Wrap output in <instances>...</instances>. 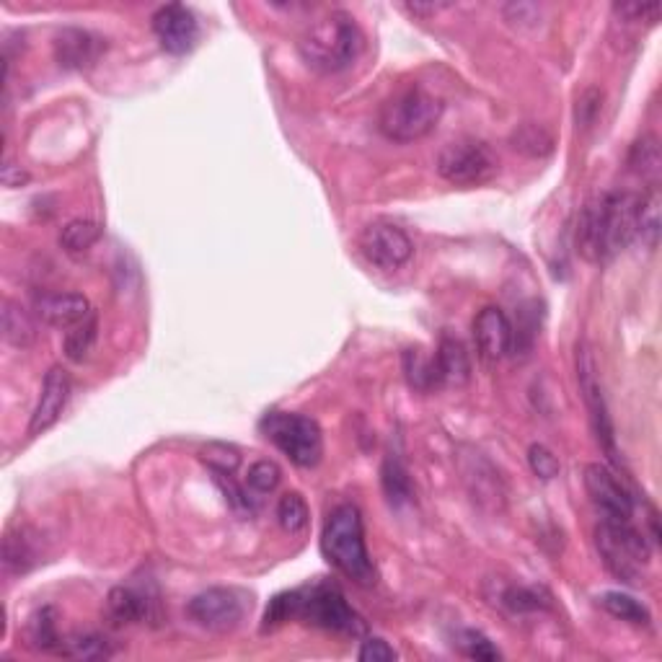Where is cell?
<instances>
[{"mask_svg": "<svg viewBox=\"0 0 662 662\" xmlns=\"http://www.w3.org/2000/svg\"><path fill=\"white\" fill-rule=\"evenodd\" d=\"M577 381H580L582 399L588 404L595 440H598L603 453H606L613 463H621L619 448H616V432H613V419L611 414H608L606 396H603L598 368H595L593 352L588 350V344H577Z\"/></svg>", "mask_w": 662, "mask_h": 662, "instance_id": "9c48e42d", "label": "cell"}, {"mask_svg": "<svg viewBox=\"0 0 662 662\" xmlns=\"http://www.w3.org/2000/svg\"><path fill=\"white\" fill-rule=\"evenodd\" d=\"M629 166L634 174L642 176L644 182H650V187H657V182H660L662 158L660 145H657V140L652 138V135H644L642 140L634 143V148H631L629 153Z\"/></svg>", "mask_w": 662, "mask_h": 662, "instance_id": "603a6c76", "label": "cell"}, {"mask_svg": "<svg viewBox=\"0 0 662 662\" xmlns=\"http://www.w3.org/2000/svg\"><path fill=\"white\" fill-rule=\"evenodd\" d=\"M308 505L298 492L282 494L280 505H277V520L288 533H300L308 525Z\"/></svg>", "mask_w": 662, "mask_h": 662, "instance_id": "4dcf8cb0", "label": "cell"}, {"mask_svg": "<svg viewBox=\"0 0 662 662\" xmlns=\"http://www.w3.org/2000/svg\"><path fill=\"white\" fill-rule=\"evenodd\" d=\"M637 238L647 249H657L660 241V189L647 187L637 200Z\"/></svg>", "mask_w": 662, "mask_h": 662, "instance_id": "44dd1931", "label": "cell"}, {"mask_svg": "<svg viewBox=\"0 0 662 662\" xmlns=\"http://www.w3.org/2000/svg\"><path fill=\"white\" fill-rule=\"evenodd\" d=\"M321 551L326 562L355 585L368 588L378 577L368 546H365L363 515L355 505H339L331 510L324 523V533H321Z\"/></svg>", "mask_w": 662, "mask_h": 662, "instance_id": "277c9868", "label": "cell"}, {"mask_svg": "<svg viewBox=\"0 0 662 662\" xmlns=\"http://www.w3.org/2000/svg\"><path fill=\"white\" fill-rule=\"evenodd\" d=\"M502 603L515 613H533L551 608V598L538 588H510L502 595Z\"/></svg>", "mask_w": 662, "mask_h": 662, "instance_id": "1f68e13d", "label": "cell"}, {"mask_svg": "<svg viewBox=\"0 0 662 662\" xmlns=\"http://www.w3.org/2000/svg\"><path fill=\"white\" fill-rule=\"evenodd\" d=\"M96 337H99V316L91 313L88 319H83L81 324H75L73 329H68V334H65V357L73 360V363H83V360L91 355V350H94Z\"/></svg>", "mask_w": 662, "mask_h": 662, "instance_id": "cb8c5ba5", "label": "cell"}, {"mask_svg": "<svg viewBox=\"0 0 662 662\" xmlns=\"http://www.w3.org/2000/svg\"><path fill=\"white\" fill-rule=\"evenodd\" d=\"M513 145L528 156H546L554 148V140L541 125H523L513 135Z\"/></svg>", "mask_w": 662, "mask_h": 662, "instance_id": "d6a6232c", "label": "cell"}, {"mask_svg": "<svg viewBox=\"0 0 662 662\" xmlns=\"http://www.w3.org/2000/svg\"><path fill=\"white\" fill-rule=\"evenodd\" d=\"M207 461V466H210V471H228V474H233L238 466V456L236 450L225 448V445H210V448L205 450V456H202Z\"/></svg>", "mask_w": 662, "mask_h": 662, "instance_id": "74e56055", "label": "cell"}, {"mask_svg": "<svg viewBox=\"0 0 662 662\" xmlns=\"http://www.w3.org/2000/svg\"><path fill=\"white\" fill-rule=\"evenodd\" d=\"M293 619L334 631V634H347V637H360L365 631V621L352 611L342 590L326 582L277 595L264 613V629Z\"/></svg>", "mask_w": 662, "mask_h": 662, "instance_id": "7a4b0ae2", "label": "cell"}, {"mask_svg": "<svg viewBox=\"0 0 662 662\" xmlns=\"http://www.w3.org/2000/svg\"><path fill=\"white\" fill-rule=\"evenodd\" d=\"M3 337L13 347H29L37 339V321L26 308H21L19 303L6 300L3 303Z\"/></svg>", "mask_w": 662, "mask_h": 662, "instance_id": "ffe728a7", "label": "cell"}, {"mask_svg": "<svg viewBox=\"0 0 662 662\" xmlns=\"http://www.w3.org/2000/svg\"><path fill=\"white\" fill-rule=\"evenodd\" d=\"M401 8H404L406 13H412V16H432V13H438L450 6H445V3H406V6Z\"/></svg>", "mask_w": 662, "mask_h": 662, "instance_id": "60d3db41", "label": "cell"}, {"mask_svg": "<svg viewBox=\"0 0 662 662\" xmlns=\"http://www.w3.org/2000/svg\"><path fill=\"white\" fill-rule=\"evenodd\" d=\"M613 11L626 21H647V24H655V21L660 19L662 6L660 3H616Z\"/></svg>", "mask_w": 662, "mask_h": 662, "instance_id": "8d00e7d4", "label": "cell"}, {"mask_svg": "<svg viewBox=\"0 0 662 662\" xmlns=\"http://www.w3.org/2000/svg\"><path fill=\"white\" fill-rule=\"evenodd\" d=\"M528 463H531L533 474L541 476V479H554V476H559V458H556L546 445H531V450H528Z\"/></svg>", "mask_w": 662, "mask_h": 662, "instance_id": "d590c367", "label": "cell"}, {"mask_svg": "<svg viewBox=\"0 0 662 662\" xmlns=\"http://www.w3.org/2000/svg\"><path fill=\"white\" fill-rule=\"evenodd\" d=\"M598 603L603 608H606L611 616H616V619L626 621V624H634V626H650L652 616L650 611H647V606H642L637 598H631V595L626 593H619V590H611V593H603L598 598Z\"/></svg>", "mask_w": 662, "mask_h": 662, "instance_id": "d4e9b609", "label": "cell"}, {"mask_svg": "<svg viewBox=\"0 0 662 662\" xmlns=\"http://www.w3.org/2000/svg\"><path fill=\"white\" fill-rule=\"evenodd\" d=\"M99 238H101L99 223H94V220H86V218H78V220H70L63 231H60V246H63L68 254H81V251L91 249Z\"/></svg>", "mask_w": 662, "mask_h": 662, "instance_id": "83f0119b", "label": "cell"}, {"mask_svg": "<svg viewBox=\"0 0 662 662\" xmlns=\"http://www.w3.org/2000/svg\"><path fill=\"white\" fill-rule=\"evenodd\" d=\"M474 339L479 355L487 363H497L507 352H513V324L502 308H481L474 319Z\"/></svg>", "mask_w": 662, "mask_h": 662, "instance_id": "5bb4252c", "label": "cell"}, {"mask_svg": "<svg viewBox=\"0 0 662 662\" xmlns=\"http://www.w3.org/2000/svg\"><path fill=\"white\" fill-rule=\"evenodd\" d=\"M404 375L406 381H409V386H412L414 391H422V394H430V391L443 386V381H440L438 360L425 355L422 350L404 352Z\"/></svg>", "mask_w": 662, "mask_h": 662, "instance_id": "d6986e66", "label": "cell"}, {"mask_svg": "<svg viewBox=\"0 0 662 662\" xmlns=\"http://www.w3.org/2000/svg\"><path fill=\"white\" fill-rule=\"evenodd\" d=\"M435 360H438L440 381H443V386H463V383L471 378L469 352H466V347L461 344V339L456 337L440 339Z\"/></svg>", "mask_w": 662, "mask_h": 662, "instance_id": "ac0fdd59", "label": "cell"}, {"mask_svg": "<svg viewBox=\"0 0 662 662\" xmlns=\"http://www.w3.org/2000/svg\"><path fill=\"white\" fill-rule=\"evenodd\" d=\"M107 613L117 624H138L148 619V598L132 588H114L107 598Z\"/></svg>", "mask_w": 662, "mask_h": 662, "instance_id": "7402d4cb", "label": "cell"}, {"mask_svg": "<svg viewBox=\"0 0 662 662\" xmlns=\"http://www.w3.org/2000/svg\"><path fill=\"white\" fill-rule=\"evenodd\" d=\"M264 438L272 440L277 448L300 469H313L324 456V438L316 419L293 412H267L262 417Z\"/></svg>", "mask_w": 662, "mask_h": 662, "instance_id": "52a82bcc", "label": "cell"}, {"mask_svg": "<svg viewBox=\"0 0 662 662\" xmlns=\"http://www.w3.org/2000/svg\"><path fill=\"white\" fill-rule=\"evenodd\" d=\"M585 489H588L590 500H593L595 510L603 515V520H631L634 515L631 494L626 492L619 476L611 469L600 466V463L585 466Z\"/></svg>", "mask_w": 662, "mask_h": 662, "instance_id": "7c38bea8", "label": "cell"}, {"mask_svg": "<svg viewBox=\"0 0 662 662\" xmlns=\"http://www.w3.org/2000/svg\"><path fill=\"white\" fill-rule=\"evenodd\" d=\"M365 37L347 11H331L313 21L300 37L298 50L303 63L316 73H342L363 52Z\"/></svg>", "mask_w": 662, "mask_h": 662, "instance_id": "3957f363", "label": "cell"}, {"mask_svg": "<svg viewBox=\"0 0 662 662\" xmlns=\"http://www.w3.org/2000/svg\"><path fill=\"white\" fill-rule=\"evenodd\" d=\"M383 489H386L388 500L394 505L412 500V481H409V471L404 469V463L396 456H388L383 463Z\"/></svg>", "mask_w": 662, "mask_h": 662, "instance_id": "f546056e", "label": "cell"}, {"mask_svg": "<svg viewBox=\"0 0 662 662\" xmlns=\"http://www.w3.org/2000/svg\"><path fill=\"white\" fill-rule=\"evenodd\" d=\"M500 171V158L481 140L448 143L438 153V174L458 187H476L489 182Z\"/></svg>", "mask_w": 662, "mask_h": 662, "instance_id": "ba28073f", "label": "cell"}, {"mask_svg": "<svg viewBox=\"0 0 662 662\" xmlns=\"http://www.w3.org/2000/svg\"><path fill=\"white\" fill-rule=\"evenodd\" d=\"M458 644H461V650L466 652L469 657H474V660H484V662H494L500 660V650L494 647L492 642H489L481 631H474V629H466L458 637Z\"/></svg>", "mask_w": 662, "mask_h": 662, "instance_id": "e575fe53", "label": "cell"}, {"mask_svg": "<svg viewBox=\"0 0 662 662\" xmlns=\"http://www.w3.org/2000/svg\"><path fill=\"white\" fill-rule=\"evenodd\" d=\"M249 611V600L241 590L233 588H207L189 600L187 613L194 624L207 631H233L244 621Z\"/></svg>", "mask_w": 662, "mask_h": 662, "instance_id": "30bf717a", "label": "cell"}, {"mask_svg": "<svg viewBox=\"0 0 662 662\" xmlns=\"http://www.w3.org/2000/svg\"><path fill=\"white\" fill-rule=\"evenodd\" d=\"M34 562H37V549L24 528L8 533L6 544H3V564L8 572H26L29 567H34Z\"/></svg>", "mask_w": 662, "mask_h": 662, "instance_id": "484cf974", "label": "cell"}, {"mask_svg": "<svg viewBox=\"0 0 662 662\" xmlns=\"http://www.w3.org/2000/svg\"><path fill=\"white\" fill-rule=\"evenodd\" d=\"M91 313V303L78 293H42L34 298V316L60 329H73Z\"/></svg>", "mask_w": 662, "mask_h": 662, "instance_id": "2e32d148", "label": "cell"}, {"mask_svg": "<svg viewBox=\"0 0 662 662\" xmlns=\"http://www.w3.org/2000/svg\"><path fill=\"white\" fill-rule=\"evenodd\" d=\"M70 399V375L65 373L60 365L47 370L42 381V391H39V401L34 406L32 422H29V435H42L50 430L57 419L63 417L65 406Z\"/></svg>", "mask_w": 662, "mask_h": 662, "instance_id": "9a60e30c", "label": "cell"}, {"mask_svg": "<svg viewBox=\"0 0 662 662\" xmlns=\"http://www.w3.org/2000/svg\"><path fill=\"white\" fill-rule=\"evenodd\" d=\"M60 652L68 657H78V660H109L114 655L112 644L99 634H75V637L65 639Z\"/></svg>", "mask_w": 662, "mask_h": 662, "instance_id": "f1b7e54d", "label": "cell"}, {"mask_svg": "<svg viewBox=\"0 0 662 662\" xmlns=\"http://www.w3.org/2000/svg\"><path fill=\"white\" fill-rule=\"evenodd\" d=\"M26 637H29V644L37 647V650H60L63 647V639L57 634V624H55V611L52 608H42L32 616L29 621V629H26Z\"/></svg>", "mask_w": 662, "mask_h": 662, "instance_id": "4316f807", "label": "cell"}, {"mask_svg": "<svg viewBox=\"0 0 662 662\" xmlns=\"http://www.w3.org/2000/svg\"><path fill=\"white\" fill-rule=\"evenodd\" d=\"M595 546L611 575L624 582H637L650 564V544L631 520H600L595 528Z\"/></svg>", "mask_w": 662, "mask_h": 662, "instance_id": "8992f818", "label": "cell"}, {"mask_svg": "<svg viewBox=\"0 0 662 662\" xmlns=\"http://www.w3.org/2000/svg\"><path fill=\"white\" fill-rule=\"evenodd\" d=\"M639 194L608 192L590 202L577 225V249L588 262H608L637 238Z\"/></svg>", "mask_w": 662, "mask_h": 662, "instance_id": "6da1fadb", "label": "cell"}, {"mask_svg": "<svg viewBox=\"0 0 662 662\" xmlns=\"http://www.w3.org/2000/svg\"><path fill=\"white\" fill-rule=\"evenodd\" d=\"M153 34L158 37L161 47L171 55H184L194 47L200 37V24L194 13L182 3H169L153 13Z\"/></svg>", "mask_w": 662, "mask_h": 662, "instance_id": "4fadbf2b", "label": "cell"}, {"mask_svg": "<svg viewBox=\"0 0 662 662\" xmlns=\"http://www.w3.org/2000/svg\"><path fill=\"white\" fill-rule=\"evenodd\" d=\"M360 251L375 267L399 269L412 259L414 244L399 225L375 220V223L365 225L360 233Z\"/></svg>", "mask_w": 662, "mask_h": 662, "instance_id": "8fae6325", "label": "cell"}, {"mask_svg": "<svg viewBox=\"0 0 662 662\" xmlns=\"http://www.w3.org/2000/svg\"><path fill=\"white\" fill-rule=\"evenodd\" d=\"M443 101L422 86H406L388 96L378 112V130L394 143H414L435 130L443 117Z\"/></svg>", "mask_w": 662, "mask_h": 662, "instance_id": "5b68a950", "label": "cell"}, {"mask_svg": "<svg viewBox=\"0 0 662 662\" xmlns=\"http://www.w3.org/2000/svg\"><path fill=\"white\" fill-rule=\"evenodd\" d=\"M104 47H107L104 39L86 32V29H63L55 37V60L60 63V68L68 70L91 68L104 52Z\"/></svg>", "mask_w": 662, "mask_h": 662, "instance_id": "e0dca14e", "label": "cell"}, {"mask_svg": "<svg viewBox=\"0 0 662 662\" xmlns=\"http://www.w3.org/2000/svg\"><path fill=\"white\" fill-rule=\"evenodd\" d=\"M357 657L363 662H391L396 660V650L391 647V644L386 642V639H365L363 647H360V652H357Z\"/></svg>", "mask_w": 662, "mask_h": 662, "instance_id": "f35d334b", "label": "cell"}, {"mask_svg": "<svg viewBox=\"0 0 662 662\" xmlns=\"http://www.w3.org/2000/svg\"><path fill=\"white\" fill-rule=\"evenodd\" d=\"M282 479V471L275 461H257L246 476V489L251 494H269L275 492Z\"/></svg>", "mask_w": 662, "mask_h": 662, "instance_id": "836d02e7", "label": "cell"}, {"mask_svg": "<svg viewBox=\"0 0 662 662\" xmlns=\"http://www.w3.org/2000/svg\"><path fill=\"white\" fill-rule=\"evenodd\" d=\"M26 182H29V174L21 171V166H13V163L3 166V184H6V187H21V184Z\"/></svg>", "mask_w": 662, "mask_h": 662, "instance_id": "ab89813d", "label": "cell"}]
</instances>
